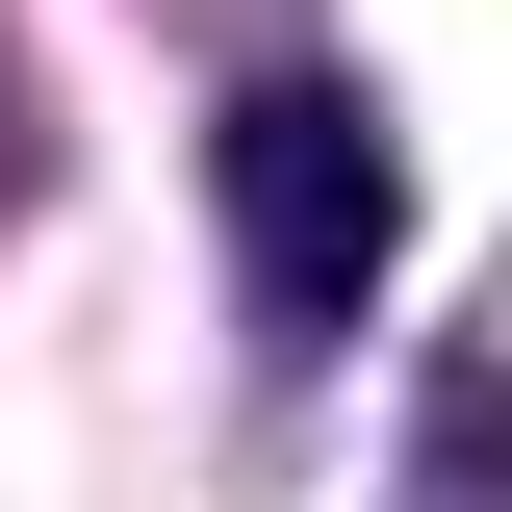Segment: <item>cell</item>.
Instances as JSON below:
<instances>
[{
  "label": "cell",
  "mask_w": 512,
  "mask_h": 512,
  "mask_svg": "<svg viewBox=\"0 0 512 512\" xmlns=\"http://www.w3.org/2000/svg\"><path fill=\"white\" fill-rule=\"evenodd\" d=\"M205 180H231V308H256V359H359L384 231H410L384 103H359V77H256V103L205 128Z\"/></svg>",
  "instance_id": "6da1fadb"
}]
</instances>
